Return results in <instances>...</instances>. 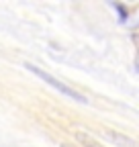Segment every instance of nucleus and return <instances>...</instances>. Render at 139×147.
Masks as SVG:
<instances>
[{"mask_svg": "<svg viewBox=\"0 0 139 147\" xmlns=\"http://www.w3.org/2000/svg\"><path fill=\"white\" fill-rule=\"evenodd\" d=\"M25 67L31 71V74H35L39 80H43V82H47L51 88H55V90H59L61 94H65L67 98H74L76 102H82V104H86L88 102V98H84V94H80V92H76L74 88H70L67 84H63L61 80H57V78H53L51 74H47L45 69H41V67H37V65H33V63H25Z\"/></svg>", "mask_w": 139, "mask_h": 147, "instance_id": "obj_1", "label": "nucleus"}, {"mask_svg": "<svg viewBox=\"0 0 139 147\" xmlns=\"http://www.w3.org/2000/svg\"><path fill=\"white\" fill-rule=\"evenodd\" d=\"M104 135H107L109 139H113L115 143H119V145H125V147H137L135 141H133L131 137H127V135H119V133H115V131H104Z\"/></svg>", "mask_w": 139, "mask_h": 147, "instance_id": "obj_2", "label": "nucleus"}, {"mask_svg": "<svg viewBox=\"0 0 139 147\" xmlns=\"http://www.w3.org/2000/svg\"><path fill=\"white\" fill-rule=\"evenodd\" d=\"M76 141H80L84 147H102L94 137H90V135H86V133H76Z\"/></svg>", "mask_w": 139, "mask_h": 147, "instance_id": "obj_3", "label": "nucleus"}, {"mask_svg": "<svg viewBox=\"0 0 139 147\" xmlns=\"http://www.w3.org/2000/svg\"><path fill=\"white\" fill-rule=\"evenodd\" d=\"M113 6L119 10V21H121V23H123V21H127V14H129V10H127L123 4H119V2H115Z\"/></svg>", "mask_w": 139, "mask_h": 147, "instance_id": "obj_4", "label": "nucleus"}]
</instances>
